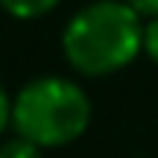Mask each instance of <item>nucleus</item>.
<instances>
[{"label": "nucleus", "mask_w": 158, "mask_h": 158, "mask_svg": "<svg viewBox=\"0 0 158 158\" xmlns=\"http://www.w3.org/2000/svg\"><path fill=\"white\" fill-rule=\"evenodd\" d=\"M56 3L59 0H0V6L21 21H32V18L47 15L50 9H56Z\"/></svg>", "instance_id": "3"}, {"label": "nucleus", "mask_w": 158, "mask_h": 158, "mask_svg": "<svg viewBox=\"0 0 158 158\" xmlns=\"http://www.w3.org/2000/svg\"><path fill=\"white\" fill-rule=\"evenodd\" d=\"M91 123V100L64 76H38L12 100V126L29 143L64 147L73 143Z\"/></svg>", "instance_id": "2"}, {"label": "nucleus", "mask_w": 158, "mask_h": 158, "mask_svg": "<svg viewBox=\"0 0 158 158\" xmlns=\"http://www.w3.org/2000/svg\"><path fill=\"white\" fill-rule=\"evenodd\" d=\"M64 59L85 76H108L123 70L143 50V21L123 0L88 3L62 32Z\"/></svg>", "instance_id": "1"}, {"label": "nucleus", "mask_w": 158, "mask_h": 158, "mask_svg": "<svg viewBox=\"0 0 158 158\" xmlns=\"http://www.w3.org/2000/svg\"><path fill=\"white\" fill-rule=\"evenodd\" d=\"M126 6H132V9L138 12L141 18H158V0H123Z\"/></svg>", "instance_id": "6"}, {"label": "nucleus", "mask_w": 158, "mask_h": 158, "mask_svg": "<svg viewBox=\"0 0 158 158\" xmlns=\"http://www.w3.org/2000/svg\"><path fill=\"white\" fill-rule=\"evenodd\" d=\"M143 50H147V56L158 64V18H152V21L143 27Z\"/></svg>", "instance_id": "5"}, {"label": "nucleus", "mask_w": 158, "mask_h": 158, "mask_svg": "<svg viewBox=\"0 0 158 158\" xmlns=\"http://www.w3.org/2000/svg\"><path fill=\"white\" fill-rule=\"evenodd\" d=\"M9 123H12V100H9V94H6L3 82H0V135H3V129Z\"/></svg>", "instance_id": "7"}, {"label": "nucleus", "mask_w": 158, "mask_h": 158, "mask_svg": "<svg viewBox=\"0 0 158 158\" xmlns=\"http://www.w3.org/2000/svg\"><path fill=\"white\" fill-rule=\"evenodd\" d=\"M0 158H41V147L29 143L27 138H12L0 147Z\"/></svg>", "instance_id": "4"}]
</instances>
